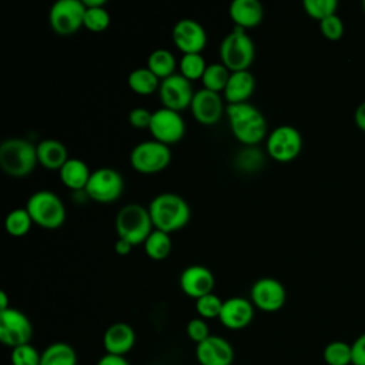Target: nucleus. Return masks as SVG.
<instances>
[{
    "instance_id": "obj_9",
    "label": "nucleus",
    "mask_w": 365,
    "mask_h": 365,
    "mask_svg": "<svg viewBox=\"0 0 365 365\" xmlns=\"http://www.w3.org/2000/svg\"><path fill=\"white\" fill-rule=\"evenodd\" d=\"M265 148L268 155L275 161L289 163L302 150V135L294 125L281 124L267 135Z\"/></svg>"
},
{
    "instance_id": "obj_14",
    "label": "nucleus",
    "mask_w": 365,
    "mask_h": 365,
    "mask_svg": "<svg viewBox=\"0 0 365 365\" xmlns=\"http://www.w3.org/2000/svg\"><path fill=\"white\" fill-rule=\"evenodd\" d=\"M250 301L259 311L277 312L285 305L287 289L281 281L272 277H262L251 285Z\"/></svg>"
},
{
    "instance_id": "obj_26",
    "label": "nucleus",
    "mask_w": 365,
    "mask_h": 365,
    "mask_svg": "<svg viewBox=\"0 0 365 365\" xmlns=\"http://www.w3.org/2000/svg\"><path fill=\"white\" fill-rule=\"evenodd\" d=\"M40 365H77V352L67 342H53L41 352Z\"/></svg>"
},
{
    "instance_id": "obj_21",
    "label": "nucleus",
    "mask_w": 365,
    "mask_h": 365,
    "mask_svg": "<svg viewBox=\"0 0 365 365\" xmlns=\"http://www.w3.org/2000/svg\"><path fill=\"white\" fill-rule=\"evenodd\" d=\"M228 14L240 29H252L261 24L264 19V7L258 0H232Z\"/></svg>"
},
{
    "instance_id": "obj_4",
    "label": "nucleus",
    "mask_w": 365,
    "mask_h": 365,
    "mask_svg": "<svg viewBox=\"0 0 365 365\" xmlns=\"http://www.w3.org/2000/svg\"><path fill=\"white\" fill-rule=\"evenodd\" d=\"M154 230L148 207L130 202L121 207L115 215L117 237L123 238L133 245L144 244L150 232Z\"/></svg>"
},
{
    "instance_id": "obj_3",
    "label": "nucleus",
    "mask_w": 365,
    "mask_h": 365,
    "mask_svg": "<svg viewBox=\"0 0 365 365\" xmlns=\"http://www.w3.org/2000/svg\"><path fill=\"white\" fill-rule=\"evenodd\" d=\"M38 164L37 145L21 137H9L0 143V168L10 177H26Z\"/></svg>"
},
{
    "instance_id": "obj_17",
    "label": "nucleus",
    "mask_w": 365,
    "mask_h": 365,
    "mask_svg": "<svg viewBox=\"0 0 365 365\" xmlns=\"http://www.w3.org/2000/svg\"><path fill=\"white\" fill-rule=\"evenodd\" d=\"M214 285V274L204 265H188L180 274V288L190 298L198 299L207 294H211Z\"/></svg>"
},
{
    "instance_id": "obj_22",
    "label": "nucleus",
    "mask_w": 365,
    "mask_h": 365,
    "mask_svg": "<svg viewBox=\"0 0 365 365\" xmlns=\"http://www.w3.org/2000/svg\"><path fill=\"white\" fill-rule=\"evenodd\" d=\"M255 90V77L250 70L231 71L228 83L222 91L224 100L228 104L245 103Z\"/></svg>"
},
{
    "instance_id": "obj_15",
    "label": "nucleus",
    "mask_w": 365,
    "mask_h": 365,
    "mask_svg": "<svg viewBox=\"0 0 365 365\" xmlns=\"http://www.w3.org/2000/svg\"><path fill=\"white\" fill-rule=\"evenodd\" d=\"M171 38L182 54L201 53L207 46V31L204 26L194 19H180L171 30Z\"/></svg>"
},
{
    "instance_id": "obj_20",
    "label": "nucleus",
    "mask_w": 365,
    "mask_h": 365,
    "mask_svg": "<svg viewBox=\"0 0 365 365\" xmlns=\"http://www.w3.org/2000/svg\"><path fill=\"white\" fill-rule=\"evenodd\" d=\"M135 345V331L127 322L111 324L103 335L106 354L125 356Z\"/></svg>"
},
{
    "instance_id": "obj_11",
    "label": "nucleus",
    "mask_w": 365,
    "mask_h": 365,
    "mask_svg": "<svg viewBox=\"0 0 365 365\" xmlns=\"http://www.w3.org/2000/svg\"><path fill=\"white\" fill-rule=\"evenodd\" d=\"M33 325L29 317L17 308L0 311V341L11 349L24 344H30L33 336Z\"/></svg>"
},
{
    "instance_id": "obj_44",
    "label": "nucleus",
    "mask_w": 365,
    "mask_h": 365,
    "mask_svg": "<svg viewBox=\"0 0 365 365\" xmlns=\"http://www.w3.org/2000/svg\"><path fill=\"white\" fill-rule=\"evenodd\" d=\"M7 308H10V305H9V297H7L6 291H0V311H4V309H7Z\"/></svg>"
},
{
    "instance_id": "obj_45",
    "label": "nucleus",
    "mask_w": 365,
    "mask_h": 365,
    "mask_svg": "<svg viewBox=\"0 0 365 365\" xmlns=\"http://www.w3.org/2000/svg\"><path fill=\"white\" fill-rule=\"evenodd\" d=\"M86 7H100L106 4V0H83Z\"/></svg>"
},
{
    "instance_id": "obj_7",
    "label": "nucleus",
    "mask_w": 365,
    "mask_h": 365,
    "mask_svg": "<svg viewBox=\"0 0 365 365\" xmlns=\"http://www.w3.org/2000/svg\"><path fill=\"white\" fill-rule=\"evenodd\" d=\"M171 148L154 138L135 144L130 153L131 167L141 174H157L171 163Z\"/></svg>"
},
{
    "instance_id": "obj_40",
    "label": "nucleus",
    "mask_w": 365,
    "mask_h": 365,
    "mask_svg": "<svg viewBox=\"0 0 365 365\" xmlns=\"http://www.w3.org/2000/svg\"><path fill=\"white\" fill-rule=\"evenodd\" d=\"M352 364L351 365H365V332L358 335L351 344Z\"/></svg>"
},
{
    "instance_id": "obj_1",
    "label": "nucleus",
    "mask_w": 365,
    "mask_h": 365,
    "mask_svg": "<svg viewBox=\"0 0 365 365\" xmlns=\"http://www.w3.org/2000/svg\"><path fill=\"white\" fill-rule=\"evenodd\" d=\"M225 114L228 117L232 135L241 144L254 147L267 138V120L251 103L228 104Z\"/></svg>"
},
{
    "instance_id": "obj_32",
    "label": "nucleus",
    "mask_w": 365,
    "mask_h": 365,
    "mask_svg": "<svg viewBox=\"0 0 365 365\" xmlns=\"http://www.w3.org/2000/svg\"><path fill=\"white\" fill-rule=\"evenodd\" d=\"M205 58L202 57L201 53H190V54H182L178 67H180V74H182L185 78L190 81L192 80H201L205 68H207Z\"/></svg>"
},
{
    "instance_id": "obj_29",
    "label": "nucleus",
    "mask_w": 365,
    "mask_h": 365,
    "mask_svg": "<svg viewBox=\"0 0 365 365\" xmlns=\"http://www.w3.org/2000/svg\"><path fill=\"white\" fill-rule=\"evenodd\" d=\"M230 74H231V71L221 61L208 64L202 77H201L202 88L215 91V93L224 91V88L228 83Z\"/></svg>"
},
{
    "instance_id": "obj_12",
    "label": "nucleus",
    "mask_w": 365,
    "mask_h": 365,
    "mask_svg": "<svg viewBox=\"0 0 365 365\" xmlns=\"http://www.w3.org/2000/svg\"><path fill=\"white\" fill-rule=\"evenodd\" d=\"M148 131L154 140L171 145L182 140L185 134V121L180 111L160 107L153 111Z\"/></svg>"
},
{
    "instance_id": "obj_16",
    "label": "nucleus",
    "mask_w": 365,
    "mask_h": 365,
    "mask_svg": "<svg viewBox=\"0 0 365 365\" xmlns=\"http://www.w3.org/2000/svg\"><path fill=\"white\" fill-rule=\"evenodd\" d=\"M227 107H224V97L220 93L200 88L195 90L190 110L194 118L204 125L218 123Z\"/></svg>"
},
{
    "instance_id": "obj_10",
    "label": "nucleus",
    "mask_w": 365,
    "mask_h": 365,
    "mask_svg": "<svg viewBox=\"0 0 365 365\" xmlns=\"http://www.w3.org/2000/svg\"><path fill=\"white\" fill-rule=\"evenodd\" d=\"M86 6L83 0H57L48 11V23L58 36H70L83 27Z\"/></svg>"
},
{
    "instance_id": "obj_25",
    "label": "nucleus",
    "mask_w": 365,
    "mask_h": 365,
    "mask_svg": "<svg viewBox=\"0 0 365 365\" xmlns=\"http://www.w3.org/2000/svg\"><path fill=\"white\" fill-rule=\"evenodd\" d=\"M160 83L161 80L147 66L131 70L127 77L128 87L140 96H150L158 91Z\"/></svg>"
},
{
    "instance_id": "obj_24",
    "label": "nucleus",
    "mask_w": 365,
    "mask_h": 365,
    "mask_svg": "<svg viewBox=\"0 0 365 365\" xmlns=\"http://www.w3.org/2000/svg\"><path fill=\"white\" fill-rule=\"evenodd\" d=\"M67 147L56 138H44L37 144L38 164L47 170H60L68 160Z\"/></svg>"
},
{
    "instance_id": "obj_27",
    "label": "nucleus",
    "mask_w": 365,
    "mask_h": 365,
    "mask_svg": "<svg viewBox=\"0 0 365 365\" xmlns=\"http://www.w3.org/2000/svg\"><path fill=\"white\" fill-rule=\"evenodd\" d=\"M144 252L147 257L155 261L165 259L173 250V241H171V234L161 231V230H153L147 240L143 244Z\"/></svg>"
},
{
    "instance_id": "obj_46",
    "label": "nucleus",
    "mask_w": 365,
    "mask_h": 365,
    "mask_svg": "<svg viewBox=\"0 0 365 365\" xmlns=\"http://www.w3.org/2000/svg\"><path fill=\"white\" fill-rule=\"evenodd\" d=\"M364 11H365V1H364Z\"/></svg>"
},
{
    "instance_id": "obj_8",
    "label": "nucleus",
    "mask_w": 365,
    "mask_h": 365,
    "mask_svg": "<svg viewBox=\"0 0 365 365\" xmlns=\"http://www.w3.org/2000/svg\"><path fill=\"white\" fill-rule=\"evenodd\" d=\"M124 191L123 175L111 167H100L93 170L90 180L84 188L88 198L96 202H113L121 197Z\"/></svg>"
},
{
    "instance_id": "obj_39",
    "label": "nucleus",
    "mask_w": 365,
    "mask_h": 365,
    "mask_svg": "<svg viewBox=\"0 0 365 365\" xmlns=\"http://www.w3.org/2000/svg\"><path fill=\"white\" fill-rule=\"evenodd\" d=\"M151 117H153V111H150L148 108L134 107L128 113V123L131 124V127H134L137 130H144V128L148 130L150 123H151Z\"/></svg>"
},
{
    "instance_id": "obj_41",
    "label": "nucleus",
    "mask_w": 365,
    "mask_h": 365,
    "mask_svg": "<svg viewBox=\"0 0 365 365\" xmlns=\"http://www.w3.org/2000/svg\"><path fill=\"white\" fill-rule=\"evenodd\" d=\"M96 365H131V364L125 359V356L104 354L103 356H100Z\"/></svg>"
},
{
    "instance_id": "obj_36",
    "label": "nucleus",
    "mask_w": 365,
    "mask_h": 365,
    "mask_svg": "<svg viewBox=\"0 0 365 365\" xmlns=\"http://www.w3.org/2000/svg\"><path fill=\"white\" fill-rule=\"evenodd\" d=\"M41 352L31 344H24L11 349L10 361L11 365H40Z\"/></svg>"
},
{
    "instance_id": "obj_28",
    "label": "nucleus",
    "mask_w": 365,
    "mask_h": 365,
    "mask_svg": "<svg viewBox=\"0 0 365 365\" xmlns=\"http://www.w3.org/2000/svg\"><path fill=\"white\" fill-rule=\"evenodd\" d=\"M147 67L160 78H165L175 73L177 60L174 54L167 48H155L148 54Z\"/></svg>"
},
{
    "instance_id": "obj_13",
    "label": "nucleus",
    "mask_w": 365,
    "mask_h": 365,
    "mask_svg": "<svg viewBox=\"0 0 365 365\" xmlns=\"http://www.w3.org/2000/svg\"><path fill=\"white\" fill-rule=\"evenodd\" d=\"M157 93L163 103V107L175 111L190 108L192 97L195 94L192 88V81H190L180 73H174L163 78Z\"/></svg>"
},
{
    "instance_id": "obj_38",
    "label": "nucleus",
    "mask_w": 365,
    "mask_h": 365,
    "mask_svg": "<svg viewBox=\"0 0 365 365\" xmlns=\"http://www.w3.org/2000/svg\"><path fill=\"white\" fill-rule=\"evenodd\" d=\"M185 331H187V336L190 338V341L195 342L197 345L211 335L207 321L200 318V317L190 319L188 324H187Z\"/></svg>"
},
{
    "instance_id": "obj_19",
    "label": "nucleus",
    "mask_w": 365,
    "mask_h": 365,
    "mask_svg": "<svg viewBox=\"0 0 365 365\" xmlns=\"http://www.w3.org/2000/svg\"><path fill=\"white\" fill-rule=\"evenodd\" d=\"M195 358L200 365H232L234 348L220 335H210L195 346Z\"/></svg>"
},
{
    "instance_id": "obj_43",
    "label": "nucleus",
    "mask_w": 365,
    "mask_h": 365,
    "mask_svg": "<svg viewBox=\"0 0 365 365\" xmlns=\"http://www.w3.org/2000/svg\"><path fill=\"white\" fill-rule=\"evenodd\" d=\"M134 245L123 238H117L115 242H114V251L118 254V255H128L131 252V248Z\"/></svg>"
},
{
    "instance_id": "obj_30",
    "label": "nucleus",
    "mask_w": 365,
    "mask_h": 365,
    "mask_svg": "<svg viewBox=\"0 0 365 365\" xmlns=\"http://www.w3.org/2000/svg\"><path fill=\"white\" fill-rule=\"evenodd\" d=\"M33 224L34 222H33L29 211L26 210V207H19V208L11 210L4 218V228H6L7 234H10L11 237L26 235L30 231Z\"/></svg>"
},
{
    "instance_id": "obj_35",
    "label": "nucleus",
    "mask_w": 365,
    "mask_h": 365,
    "mask_svg": "<svg viewBox=\"0 0 365 365\" xmlns=\"http://www.w3.org/2000/svg\"><path fill=\"white\" fill-rule=\"evenodd\" d=\"M305 13L317 20H324L332 14H336L338 1L336 0H304L302 1Z\"/></svg>"
},
{
    "instance_id": "obj_2",
    "label": "nucleus",
    "mask_w": 365,
    "mask_h": 365,
    "mask_svg": "<svg viewBox=\"0 0 365 365\" xmlns=\"http://www.w3.org/2000/svg\"><path fill=\"white\" fill-rule=\"evenodd\" d=\"M148 211L155 230L173 234L182 230L191 217L188 202L175 192H160L148 204Z\"/></svg>"
},
{
    "instance_id": "obj_5",
    "label": "nucleus",
    "mask_w": 365,
    "mask_h": 365,
    "mask_svg": "<svg viewBox=\"0 0 365 365\" xmlns=\"http://www.w3.org/2000/svg\"><path fill=\"white\" fill-rule=\"evenodd\" d=\"M26 210L33 222L46 230H57L66 221L64 202L50 190L34 191L26 202Z\"/></svg>"
},
{
    "instance_id": "obj_6",
    "label": "nucleus",
    "mask_w": 365,
    "mask_h": 365,
    "mask_svg": "<svg viewBox=\"0 0 365 365\" xmlns=\"http://www.w3.org/2000/svg\"><path fill=\"white\" fill-rule=\"evenodd\" d=\"M220 58L230 71L250 70L255 58L254 40L244 29L235 27L222 38L220 44Z\"/></svg>"
},
{
    "instance_id": "obj_23",
    "label": "nucleus",
    "mask_w": 365,
    "mask_h": 365,
    "mask_svg": "<svg viewBox=\"0 0 365 365\" xmlns=\"http://www.w3.org/2000/svg\"><path fill=\"white\" fill-rule=\"evenodd\" d=\"M91 173L93 171L88 168L87 163L76 157H70L64 163V165L58 170L61 182L73 191H80V190L84 191Z\"/></svg>"
},
{
    "instance_id": "obj_18",
    "label": "nucleus",
    "mask_w": 365,
    "mask_h": 365,
    "mask_svg": "<svg viewBox=\"0 0 365 365\" xmlns=\"http://www.w3.org/2000/svg\"><path fill=\"white\" fill-rule=\"evenodd\" d=\"M254 311L255 307L248 298L231 297L224 299L218 319L227 329L240 331L252 322Z\"/></svg>"
},
{
    "instance_id": "obj_37",
    "label": "nucleus",
    "mask_w": 365,
    "mask_h": 365,
    "mask_svg": "<svg viewBox=\"0 0 365 365\" xmlns=\"http://www.w3.org/2000/svg\"><path fill=\"white\" fill-rule=\"evenodd\" d=\"M319 30L325 38L335 41L344 34V23L338 14H332L319 21Z\"/></svg>"
},
{
    "instance_id": "obj_42",
    "label": "nucleus",
    "mask_w": 365,
    "mask_h": 365,
    "mask_svg": "<svg viewBox=\"0 0 365 365\" xmlns=\"http://www.w3.org/2000/svg\"><path fill=\"white\" fill-rule=\"evenodd\" d=\"M354 121H355V125H356L359 130L365 131V101H362V103L356 107V110H355V113H354Z\"/></svg>"
},
{
    "instance_id": "obj_34",
    "label": "nucleus",
    "mask_w": 365,
    "mask_h": 365,
    "mask_svg": "<svg viewBox=\"0 0 365 365\" xmlns=\"http://www.w3.org/2000/svg\"><path fill=\"white\" fill-rule=\"evenodd\" d=\"M222 302L224 301L214 292L195 299V309H197L198 317L205 321L218 318L221 308H222Z\"/></svg>"
},
{
    "instance_id": "obj_33",
    "label": "nucleus",
    "mask_w": 365,
    "mask_h": 365,
    "mask_svg": "<svg viewBox=\"0 0 365 365\" xmlns=\"http://www.w3.org/2000/svg\"><path fill=\"white\" fill-rule=\"evenodd\" d=\"M111 17L108 10L104 6L100 7H86L83 27H86L90 31L100 33L104 31L110 26Z\"/></svg>"
},
{
    "instance_id": "obj_31",
    "label": "nucleus",
    "mask_w": 365,
    "mask_h": 365,
    "mask_svg": "<svg viewBox=\"0 0 365 365\" xmlns=\"http://www.w3.org/2000/svg\"><path fill=\"white\" fill-rule=\"evenodd\" d=\"M322 358L327 365H351L352 352L351 344L345 341H332L325 345L322 351Z\"/></svg>"
}]
</instances>
